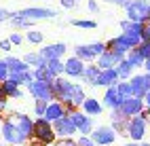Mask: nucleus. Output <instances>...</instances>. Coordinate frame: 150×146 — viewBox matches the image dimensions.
Returning <instances> with one entry per match:
<instances>
[{"label":"nucleus","instance_id":"54","mask_svg":"<svg viewBox=\"0 0 150 146\" xmlns=\"http://www.w3.org/2000/svg\"><path fill=\"white\" fill-rule=\"evenodd\" d=\"M144 70H146V74H150V57L144 62Z\"/></svg>","mask_w":150,"mask_h":146},{"label":"nucleus","instance_id":"33","mask_svg":"<svg viewBox=\"0 0 150 146\" xmlns=\"http://www.w3.org/2000/svg\"><path fill=\"white\" fill-rule=\"evenodd\" d=\"M116 91H118V95H121L123 100L133 97V95H131V87H129V81H118V83H116Z\"/></svg>","mask_w":150,"mask_h":146},{"label":"nucleus","instance_id":"11","mask_svg":"<svg viewBox=\"0 0 150 146\" xmlns=\"http://www.w3.org/2000/svg\"><path fill=\"white\" fill-rule=\"evenodd\" d=\"M13 116H15L13 123H15V127L19 129V133H21L25 140H30V138H32V131H34V119H30V116L23 114V112H17Z\"/></svg>","mask_w":150,"mask_h":146},{"label":"nucleus","instance_id":"56","mask_svg":"<svg viewBox=\"0 0 150 146\" xmlns=\"http://www.w3.org/2000/svg\"><path fill=\"white\" fill-rule=\"evenodd\" d=\"M125 146H137V144H135V142H127Z\"/></svg>","mask_w":150,"mask_h":146},{"label":"nucleus","instance_id":"2","mask_svg":"<svg viewBox=\"0 0 150 146\" xmlns=\"http://www.w3.org/2000/svg\"><path fill=\"white\" fill-rule=\"evenodd\" d=\"M72 81L70 79H64V76H55L51 81V95H53V102H59V104H66L70 102V91H72Z\"/></svg>","mask_w":150,"mask_h":146},{"label":"nucleus","instance_id":"50","mask_svg":"<svg viewBox=\"0 0 150 146\" xmlns=\"http://www.w3.org/2000/svg\"><path fill=\"white\" fill-rule=\"evenodd\" d=\"M104 2H110V4H116V6H123V9H125L131 0H104Z\"/></svg>","mask_w":150,"mask_h":146},{"label":"nucleus","instance_id":"42","mask_svg":"<svg viewBox=\"0 0 150 146\" xmlns=\"http://www.w3.org/2000/svg\"><path fill=\"white\" fill-rule=\"evenodd\" d=\"M8 79V68H6V62L0 60V83Z\"/></svg>","mask_w":150,"mask_h":146},{"label":"nucleus","instance_id":"32","mask_svg":"<svg viewBox=\"0 0 150 146\" xmlns=\"http://www.w3.org/2000/svg\"><path fill=\"white\" fill-rule=\"evenodd\" d=\"M32 74H34V81H45V83H51V81L55 79V76L47 70V66H42V68H34Z\"/></svg>","mask_w":150,"mask_h":146},{"label":"nucleus","instance_id":"6","mask_svg":"<svg viewBox=\"0 0 150 146\" xmlns=\"http://www.w3.org/2000/svg\"><path fill=\"white\" fill-rule=\"evenodd\" d=\"M146 131H148V123H144L139 116H131L127 121V138H131V142L139 144L144 138H146Z\"/></svg>","mask_w":150,"mask_h":146},{"label":"nucleus","instance_id":"46","mask_svg":"<svg viewBox=\"0 0 150 146\" xmlns=\"http://www.w3.org/2000/svg\"><path fill=\"white\" fill-rule=\"evenodd\" d=\"M137 116H139V119H142L144 123H148V121H150V108H146V106H144V108L139 110V114H137Z\"/></svg>","mask_w":150,"mask_h":146},{"label":"nucleus","instance_id":"28","mask_svg":"<svg viewBox=\"0 0 150 146\" xmlns=\"http://www.w3.org/2000/svg\"><path fill=\"white\" fill-rule=\"evenodd\" d=\"M21 60L25 62L28 68H30V66H32V68H42V66H47V62L42 60L40 55H38V51H36V53H25Z\"/></svg>","mask_w":150,"mask_h":146},{"label":"nucleus","instance_id":"4","mask_svg":"<svg viewBox=\"0 0 150 146\" xmlns=\"http://www.w3.org/2000/svg\"><path fill=\"white\" fill-rule=\"evenodd\" d=\"M57 11L55 9H45V6H28L21 9L17 13H11V17H19V19H28V21H38V19H51L55 17Z\"/></svg>","mask_w":150,"mask_h":146},{"label":"nucleus","instance_id":"57","mask_svg":"<svg viewBox=\"0 0 150 146\" xmlns=\"http://www.w3.org/2000/svg\"><path fill=\"white\" fill-rule=\"evenodd\" d=\"M137 146H150V144L148 142H142V144H137Z\"/></svg>","mask_w":150,"mask_h":146},{"label":"nucleus","instance_id":"14","mask_svg":"<svg viewBox=\"0 0 150 146\" xmlns=\"http://www.w3.org/2000/svg\"><path fill=\"white\" fill-rule=\"evenodd\" d=\"M53 125V131L55 135H59V138H72V135L76 133V127L72 125V121H70V116H62V119H57Z\"/></svg>","mask_w":150,"mask_h":146},{"label":"nucleus","instance_id":"35","mask_svg":"<svg viewBox=\"0 0 150 146\" xmlns=\"http://www.w3.org/2000/svg\"><path fill=\"white\" fill-rule=\"evenodd\" d=\"M72 26L83 28V30H95L97 28V23L93 21V19H72Z\"/></svg>","mask_w":150,"mask_h":146},{"label":"nucleus","instance_id":"25","mask_svg":"<svg viewBox=\"0 0 150 146\" xmlns=\"http://www.w3.org/2000/svg\"><path fill=\"white\" fill-rule=\"evenodd\" d=\"M8 81H13L17 87L28 85V83L34 81V74H32V70H28V72H8Z\"/></svg>","mask_w":150,"mask_h":146},{"label":"nucleus","instance_id":"53","mask_svg":"<svg viewBox=\"0 0 150 146\" xmlns=\"http://www.w3.org/2000/svg\"><path fill=\"white\" fill-rule=\"evenodd\" d=\"M144 106H146V108H150V89H148L146 95H144Z\"/></svg>","mask_w":150,"mask_h":146},{"label":"nucleus","instance_id":"41","mask_svg":"<svg viewBox=\"0 0 150 146\" xmlns=\"http://www.w3.org/2000/svg\"><path fill=\"white\" fill-rule=\"evenodd\" d=\"M125 32H129V34H135V36H139V34H142V23L129 21V26H127V30H125Z\"/></svg>","mask_w":150,"mask_h":146},{"label":"nucleus","instance_id":"27","mask_svg":"<svg viewBox=\"0 0 150 146\" xmlns=\"http://www.w3.org/2000/svg\"><path fill=\"white\" fill-rule=\"evenodd\" d=\"M114 70H116V74H118V81H129V79L133 76V68L127 64V60H123L121 64L114 68Z\"/></svg>","mask_w":150,"mask_h":146},{"label":"nucleus","instance_id":"48","mask_svg":"<svg viewBox=\"0 0 150 146\" xmlns=\"http://www.w3.org/2000/svg\"><path fill=\"white\" fill-rule=\"evenodd\" d=\"M87 11H89V13H97V11H99V6H97L95 0H89V2H87Z\"/></svg>","mask_w":150,"mask_h":146},{"label":"nucleus","instance_id":"51","mask_svg":"<svg viewBox=\"0 0 150 146\" xmlns=\"http://www.w3.org/2000/svg\"><path fill=\"white\" fill-rule=\"evenodd\" d=\"M11 19V11H6V9L0 6V21H8Z\"/></svg>","mask_w":150,"mask_h":146},{"label":"nucleus","instance_id":"24","mask_svg":"<svg viewBox=\"0 0 150 146\" xmlns=\"http://www.w3.org/2000/svg\"><path fill=\"white\" fill-rule=\"evenodd\" d=\"M2 89H4V95H6V100H21V89L13 83V81H2Z\"/></svg>","mask_w":150,"mask_h":146},{"label":"nucleus","instance_id":"55","mask_svg":"<svg viewBox=\"0 0 150 146\" xmlns=\"http://www.w3.org/2000/svg\"><path fill=\"white\" fill-rule=\"evenodd\" d=\"M28 142H30V146H42V144H40V142H38V140H34V138H30V140H28Z\"/></svg>","mask_w":150,"mask_h":146},{"label":"nucleus","instance_id":"19","mask_svg":"<svg viewBox=\"0 0 150 146\" xmlns=\"http://www.w3.org/2000/svg\"><path fill=\"white\" fill-rule=\"evenodd\" d=\"M81 112H85L87 116H99L104 112V106H102V102H97L95 97H85V102L81 104Z\"/></svg>","mask_w":150,"mask_h":146},{"label":"nucleus","instance_id":"30","mask_svg":"<svg viewBox=\"0 0 150 146\" xmlns=\"http://www.w3.org/2000/svg\"><path fill=\"white\" fill-rule=\"evenodd\" d=\"M125 60H127V64L131 66L133 70H135V68H144V57L139 55V53L135 51V49H131V51H129V53L125 55Z\"/></svg>","mask_w":150,"mask_h":146},{"label":"nucleus","instance_id":"22","mask_svg":"<svg viewBox=\"0 0 150 146\" xmlns=\"http://www.w3.org/2000/svg\"><path fill=\"white\" fill-rule=\"evenodd\" d=\"M4 62H6L8 72H28V70H30L21 57H13V55H8V57H4Z\"/></svg>","mask_w":150,"mask_h":146},{"label":"nucleus","instance_id":"39","mask_svg":"<svg viewBox=\"0 0 150 146\" xmlns=\"http://www.w3.org/2000/svg\"><path fill=\"white\" fill-rule=\"evenodd\" d=\"M47 104H49V102H45V100H36V102H34V114H36V116H42L45 110H47Z\"/></svg>","mask_w":150,"mask_h":146},{"label":"nucleus","instance_id":"52","mask_svg":"<svg viewBox=\"0 0 150 146\" xmlns=\"http://www.w3.org/2000/svg\"><path fill=\"white\" fill-rule=\"evenodd\" d=\"M6 95H4V89H2V83H0V104H6Z\"/></svg>","mask_w":150,"mask_h":146},{"label":"nucleus","instance_id":"45","mask_svg":"<svg viewBox=\"0 0 150 146\" xmlns=\"http://www.w3.org/2000/svg\"><path fill=\"white\" fill-rule=\"evenodd\" d=\"M55 146H78V144H76V140H72V138H62Z\"/></svg>","mask_w":150,"mask_h":146},{"label":"nucleus","instance_id":"43","mask_svg":"<svg viewBox=\"0 0 150 146\" xmlns=\"http://www.w3.org/2000/svg\"><path fill=\"white\" fill-rule=\"evenodd\" d=\"M76 144H78V146H95V142L89 138V135H81V138L76 140Z\"/></svg>","mask_w":150,"mask_h":146},{"label":"nucleus","instance_id":"31","mask_svg":"<svg viewBox=\"0 0 150 146\" xmlns=\"http://www.w3.org/2000/svg\"><path fill=\"white\" fill-rule=\"evenodd\" d=\"M47 70L53 76H64V60H49L47 62Z\"/></svg>","mask_w":150,"mask_h":146},{"label":"nucleus","instance_id":"1","mask_svg":"<svg viewBox=\"0 0 150 146\" xmlns=\"http://www.w3.org/2000/svg\"><path fill=\"white\" fill-rule=\"evenodd\" d=\"M32 138L38 140L42 146H49L55 142V131H53V125L49 123L47 119H42V116H38V119L34 121V131H32Z\"/></svg>","mask_w":150,"mask_h":146},{"label":"nucleus","instance_id":"5","mask_svg":"<svg viewBox=\"0 0 150 146\" xmlns=\"http://www.w3.org/2000/svg\"><path fill=\"white\" fill-rule=\"evenodd\" d=\"M0 131H2V140H4L8 146H21V144L28 142L23 135L19 133V129L15 127L13 119H4L2 123H0Z\"/></svg>","mask_w":150,"mask_h":146},{"label":"nucleus","instance_id":"8","mask_svg":"<svg viewBox=\"0 0 150 146\" xmlns=\"http://www.w3.org/2000/svg\"><path fill=\"white\" fill-rule=\"evenodd\" d=\"M70 116V121H72V125L76 127V133H81V135H89L93 131V119L91 116H87L85 112H81V110H74L72 114H68Z\"/></svg>","mask_w":150,"mask_h":146},{"label":"nucleus","instance_id":"10","mask_svg":"<svg viewBox=\"0 0 150 146\" xmlns=\"http://www.w3.org/2000/svg\"><path fill=\"white\" fill-rule=\"evenodd\" d=\"M83 72H85V62H81L78 57H68L64 62V74L68 79H83Z\"/></svg>","mask_w":150,"mask_h":146},{"label":"nucleus","instance_id":"20","mask_svg":"<svg viewBox=\"0 0 150 146\" xmlns=\"http://www.w3.org/2000/svg\"><path fill=\"white\" fill-rule=\"evenodd\" d=\"M121 102H123V97L118 95V91H116V85H114V87H108V89H106V93H104L102 106H106V108H110V110H116L118 106H121Z\"/></svg>","mask_w":150,"mask_h":146},{"label":"nucleus","instance_id":"40","mask_svg":"<svg viewBox=\"0 0 150 146\" xmlns=\"http://www.w3.org/2000/svg\"><path fill=\"white\" fill-rule=\"evenodd\" d=\"M139 38H142V43H150V21L142 23V34H139Z\"/></svg>","mask_w":150,"mask_h":146},{"label":"nucleus","instance_id":"13","mask_svg":"<svg viewBox=\"0 0 150 146\" xmlns=\"http://www.w3.org/2000/svg\"><path fill=\"white\" fill-rule=\"evenodd\" d=\"M142 108H144V100H139V97H127V100H123L121 106H118V110H121L127 119L137 116Z\"/></svg>","mask_w":150,"mask_h":146},{"label":"nucleus","instance_id":"38","mask_svg":"<svg viewBox=\"0 0 150 146\" xmlns=\"http://www.w3.org/2000/svg\"><path fill=\"white\" fill-rule=\"evenodd\" d=\"M135 51L142 55V57H144V62H146L148 57H150V43H139V45L135 47Z\"/></svg>","mask_w":150,"mask_h":146},{"label":"nucleus","instance_id":"21","mask_svg":"<svg viewBox=\"0 0 150 146\" xmlns=\"http://www.w3.org/2000/svg\"><path fill=\"white\" fill-rule=\"evenodd\" d=\"M62 116H66V110L59 102H49L47 104V110L42 114V119H47L49 123H55L57 119H62Z\"/></svg>","mask_w":150,"mask_h":146},{"label":"nucleus","instance_id":"37","mask_svg":"<svg viewBox=\"0 0 150 146\" xmlns=\"http://www.w3.org/2000/svg\"><path fill=\"white\" fill-rule=\"evenodd\" d=\"M42 32H38V30H30L28 34H25V40L30 43V45H40L42 43Z\"/></svg>","mask_w":150,"mask_h":146},{"label":"nucleus","instance_id":"47","mask_svg":"<svg viewBox=\"0 0 150 146\" xmlns=\"http://www.w3.org/2000/svg\"><path fill=\"white\" fill-rule=\"evenodd\" d=\"M13 49V45L8 43V38H4V40H0V51H4V53H8Z\"/></svg>","mask_w":150,"mask_h":146},{"label":"nucleus","instance_id":"59","mask_svg":"<svg viewBox=\"0 0 150 146\" xmlns=\"http://www.w3.org/2000/svg\"><path fill=\"white\" fill-rule=\"evenodd\" d=\"M0 123H2V121H0Z\"/></svg>","mask_w":150,"mask_h":146},{"label":"nucleus","instance_id":"18","mask_svg":"<svg viewBox=\"0 0 150 146\" xmlns=\"http://www.w3.org/2000/svg\"><path fill=\"white\" fill-rule=\"evenodd\" d=\"M129 87H131V95L133 97H139V100H144V95L148 91V85L144 81V74H133L131 79H129Z\"/></svg>","mask_w":150,"mask_h":146},{"label":"nucleus","instance_id":"29","mask_svg":"<svg viewBox=\"0 0 150 146\" xmlns=\"http://www.w3.org/2000/svg\"><path fill=\"white\" fill-rule=\"evenodd\" d=\"M97 74H99V68L95 64H89L85 66V72H83V81L87 85H95V79H97Z\"/></svg>","mask_w":150,"mask_h":146},{"label":"nucleus","instance_id":"36","mask_svg":"<svg viewBox=\"0 0 150 146\" xmlns=\"http://www.w3.org/2000/svg\"><path fill=\"white\" fill-rule=\"evenodd\" d=\"M121 36H123V40L127 43V47H129V49H135L139 43H142V38H139V36H135V34H129V32H123Z\"/></svg>","mask_w":150,"mask_h":146},{"label":"nucleus","instance_id":"34","mask_svg":"<svg viewBox=\"0 0 150 146\" xmlns=\"http://www.w3.org/2000/svg\"><path fill=\"white\" fill-rule=\"evenodd\" d=\"M8 21L13 23V28H17V30H32V23L34 21H28V19H19V17H11Z\"/></svg>","mask_w":150,"mask_h":146},{"label":"nucleus","instance_id":"58","mask_svg":"<svg viewBox=\"0 0 150 146\" xmlns=\"http://www.w3.org/2000/svg\"><path fill=\"white\" fill-rule=\"evenodd\" d=\"M146 21H150V11H148V19H146Z\"/></svg>","mask_w":150,"mask_h":146},{"label":"nucleus","instance_id":"7","mask_svg":"<svg viewBox=\"0 0 150 146\" xmlns=\"http://www.w3.org/2000/svg\"><path fill=\"white\" fill-rule=\"evenodd\" d=\"M89 138L95 142V146H112L116 140V133L112 131V127L102 125V127H93V131L89 133Z\"/></svg>","mask_w":150,"mask_h":146},{"label":"nucleus","instance_id":"9","mask_svg":"<svg viewBox=\"0 0 150 146\" xmlns=\"http://www.w3.org/2000/svg\"><path fill=\"white\" fill-rule=\"evenodd\" d=\"M28 93L34 97V100H45V102H53V95H51V83H45V81H32L28 83Z\"/></svg>","mask_w":150,"mask_h":146},{"label":"nucleus","instance_id":"3","mask_svg":"<svg viewBox=\"0 0 150 146\" xmlns=\"http://www.w3.org/2000/svg\"><path fill=\"white\" fill-rule=\"evenodd\" d=\"M127 19L135 23H144L148 19V11H150V0H131L127 6Z\"/></svg>","mask_w":150,"mask_h":146},{"label":"nucleus","instance_id":"16","mask_svg":"<svg viewBox=\"0 0 150 146\" xmlns=\"http://www.w3.org/2000/svg\"><path fill=\"white\" fill-rule=\"evenodd\" d=\"M118 83V74H116V70L114 68H108V70H99V74H97V79H95V85L93 87H114Z\"/></svg>","mask_w":150,"mask_h":146},{"label":"nucleus","instance_id":"15","mask_svg":"<svg viewBox=\"0 0 150 146\" xmlns=\"http://www.w3.org/2000/svg\"><path fill=\"white\" fill-rule=\"evenodd\" d=\"M125 60L123 55H118V53H112V51H104L102 55L97 57V62L95 66L99 68V70H108V68H116L118 64H121Z\"/></svg>","mask_w":150,"mask_h":146},{"label":"nucleus","instance_id":"17","mask_svg":"<svg viewBox=\"0 0 150 146\" xmlns=\"http://www.w3.org/2000/svg\"><path fill=\"white\" fill-rule=\"evenodd\" d=\"M110 119H112V125H110V127H112V131L116 133V135H127L125 131H127V116L121 112V110H112V112H110Z\"/></svg>","mask_w":150,"mask_h":146},{"label":"nucleus","instance_id":"23","mask_svg":"<svg viewBox=\"0 0 150 146\" xmlns=\"http://www.w3.org/2000/svg\"><path fill=\"white\" fill-rule=\"evenodd\" d=\"M85 97H87V95H85V89H83L78 83H74V85H72V91H70V104L76 106V108L81 110V104L85 102Z\"/></svg>","mask_w":150,"mask_h":146},{"label":"nucleus","instance_id":"12","mask_svg":"<svg viewBox=\"0 0 150 146\" xmlns=\"http://www.w3.org/2000/svg\"><path fill=\"white\" fill-rule=\"evenodd\" d=\"M66 51H68V47L64 43H53V45H47L45 49H40L38 55H40L45 62H49V60H62L66 55Z\"/></svg>","mask_w":150,"mask_h":146},{"label":"nucleus","instance_id":"26","mask_svg":"<svg viewBox=\"0 0 150 146\" xmlns=\"http://www.w3.org/2000/svg\"><path fill=\"white\" fill-rule=\"evenodd\" d=\"M74 57H78L81 62H93L95 60V55L91 51V45H78L74 49Z\"/></svg>","mask_w":150,"mask_h":146},{"label":"nucleus","instance_id":"44","mask_svg":"<svg viewBox=\"0 0 150 146\" xmlns=\"http://www.w3.org/2000/svg\"><path fill=\"white\" fill-rule=\"evenodd\" d=\"M8 43H11V45H21L23 43V36L19 34V32H13L11 36H8Z\"/></svg>","mask_w":150,"mask_h":146},{"label":"nucleus","instance_id":"49","mask_svg":"<svg viewBox=\"0 0 150 146\" xmlns=\"http://www.w3.org/2000/svg\"><path fill=\"white\" fill-rule=\"evenodd\" d=\"M59 2H62V6L64 9H76V0H59Z\"/></svg>","mask_w":150,"mask_h":146}]
</instances>
